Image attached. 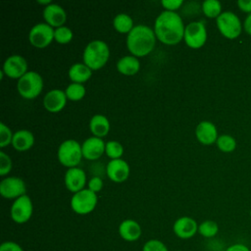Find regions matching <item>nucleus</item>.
Returning a JSON list of instances; mask_svg holds the SVG:
<instances>
[{
	"label": "nucleus",
	"instance_id": "1",
	"mask_svg": "<svg viewBox=\"0 0 251 251\" xmlns=\"http://www.w3.org/2000/svg\"><path fill=\"white\" fill-rule=\"evenodd\" d=\"M184 25L180 16L172 11H163L155 20L154 32L163 43L173 45L183 39Z\"/></svg>",
	"mask_w": 251,
	"mask_h": 251
},
{
	"label": "nucleus",
	"instance_id": "2",
	"mask_svg": "<svg viewBox=\"0 0 251 251\" xmlns=\"http://www.w3.org/2000/svg\"><path fill=\"white\" fill-rule=\"evenodd\" d=\"M155 43L156 34L154 30L145 25H134L126 36L127 49L135 57H143L149 54Z\"/></svg>",
	"mask_w": 251,
	"mask_h": 251
},
{
	"label": "nucleus",
	"instance_id": "3",
	"mask_svg": "<svg viewBox=\"0 0 251 251\" xmlns=\"http://www.w3.org/2000/svg\"><path fill=\"white\" fill-rule=\"evenodd\" d=\"M110 57V50L106 42L95 39L90 41L83 50V63L91 70L102 68Z\"/></svg>",
	"mask_w": 251,
	"mask_h": 251
},
{
	"label": "nucleus",
	"instance_id": "4",
	"mask_svg": "<svg viewBox=\"0 0 251 251\" xmlns=\"http://www.w3.org/2000/svg\"><path fill=\"white\" fill-rule=\"evenodd\" d=\"M18 91L25 99H33L39 95L43 88L41 75L33 71H28L18 80Z\"/></svg>",
	"mask_w": 251,
	"mask_h": 251
},
{
	"label": "nucleus",
	"instance_id": "5",
	"mask_svg": "<svg viewBox=\"0 0 251 251\" xmlns=\"http://www.w3.org/2000/svg\"><path fill=\"white\" fill-rule=\"evenodd\" d=\"M82 157L81 145L75 139L63 141L58 148V159L60 163L69 169L76 167Z\"/></svg>",
	"mask_w": 251,
	"mask_h": 251
},
{
	"label": "nucleus",
	"instance_id": "6",
	"mask_svg": "<svg viewBox=\"0 0 251 251\" xmlns=\"http://www.w3.org/2000/svg\"><path fill=\"white\" fill-rule=\"evenodd\" d=\"M216 22L220 32L228 39H234L241 33L242 24L239 18L230 11L223 12Z\"/></svg>",
	"mask_w": 251,
	"mask_h": 251
},
{
	"label": "nucleus",
	"instance_id": "7",
	"mask_svg": "<svg viewBox=\"0 0 251 251\" xmlns=\"http://www.w3.org/2000/svg\"><path fill=\"white\" fill-rule=\"evenodd\" d=\"M97 195L88 188L74 193L71 198V207L78 215H86L92 212L97 205Z\"/></svg>",
	"mask_w": 251,
	"mask_h": 251
},
{
	"label": "nucleus",
	"instance_id": "8",
	"mask_svg": "<svg viewBox=\"0 0 251 251\" xmlns=\"http://www.w3.org/2000/svg\"><path fill=\"white\" fill-rule=\"evenodd\" d=\"M183 39L193 49L202 47L207 40V30L203 22H191L184 28Z\"/></svg>",
	"mask_w": 251,
	"mask_h": 251
},
{
	"label": "nucleus",
	"instance_id": "9",
	"mask_svg": "<svg viewBox=\"0 0 251 251\" xmlns=\"http://www.w3.org/2000/svg\"><path fill=\"white\" fill-rule=\"evenodd\" d=\"M54 30L47 23L34 25L28 33V40L36 48H45L54 39Z\"/></svg>",
	"mask_w": 251,
	"mask_h": 251
},
{
	"label": "nucleus",
	"instance_id": "10",
	"mask_svg": "<svg viewBox=\"0 0 251 251\" xmlns=\"http://www.w3.org/2000/svg\"><path fill=\"white\" fill-rule=\"evenodd\" d=\"M33 206L31 199L27 195H23L15 199L11 207V218L17 224L26 223L32 215Z\"/></svg>",
	"mask_w": 251,
	"mask_h": 251
},
{
	"label": "nucleus",
	"instance_id": "11",
	"mask_svg": "<svg viewBox=\"0 0 251 251\" xmlns=\"http://www.w3.org/2000/svg\"><path fill=\"white\" fill-rule=\"evenodd\" d=\"M25 193L24 180L17 176H8L0 182V194L7 199H17Z\"/></svg>",
	"mask_w": 251,
	"mask_h": 251
},
{
	"label": "nucleus",
	"instance_id": "12",
	"mask_svg": "<svg viewBox=\"0 0 251 251\" xmlns=\"http://www.w3.org/2000/svg\"><path fill=\"white\" fill-rule=\"evenodd\" d=\"M2 71L11 78H21L27 73V63L21 55H11L5 60Z\"/></svg>",
	"mask_w": 251,
	"mask_h": 251
},
{
	"label": "nucleus",
	"instance_id": "13",
	"mask_svg": "<svg viewBox=\"0 0 251 251\" xmlns=\"http://www.w3.org/2000/svg\"><path fill=\"white\" fill-rule=\"evenodd\" d=\"M198 224L190 217L184 216L178 218L174 226L173 230L175 234L180 239H189L198 232Z\"/></svg>",
	"mask_w": 251,
	"mask_h": 251
},
{
	"label": "nucleus",
	"instance_id": "14",
	"mask_svg": "<svg viewBox=\"0 0 251 251\" xmlns=\"http://www.w3.org/2000/svg\"><path fill=\"white\" fill-rule=\"evenodd\" d=\"M106 173L111 180L115 182H123L129 176V166L121 158L114 159L107 164Z\"/></svg>",
	"mask_w": 251,
	"mask_h": 251
},
{
	"label": "nucleus",
	"instance_id": "15",
	"mask_svg": "<svg viewBox=\"0 0 251 251\" xmlns=\"http://www.w3.org/2000/svg\"><path fill=\"white\" fill-rule=\"evenodd\" d=\"M86 182V176L83 170L77 167L70 168L65 174V184L68 190L76 193L83 189Z\"/></svg>",
	"mask_w": 251,
	"mask_h": 251
},
{
	"label": "nucleus",
	"instance_id": "16",
	"mask_svg": "<svg viewBox=\"0 0 251 251\" xmlns=\"http://www.w3.org/2000/svg\"><path fill=\"white\" fill-rule=\"evenodd\" d=\"M106 144L102 138L91 136L85 139L81 145L82 156L87 160H96L105 152Z\"/></svg>",
	"mask_w": 251,
	"mask_h": 251
},
{
	"label": "nucleus",
	"instance_id": "17",
	"mask_svg": "<svg viewBox=\"0 0 251 251\" xmlns=\"http://www.w3.org/2000/svg\"><path fill=\"white\" fill-rule=\"evenodd\" d=\"M67 102V95L61 89H52L43 98L45 109L51 113H57L63 110Z\"/></svg>",
	"mask_w": 251,
	"mask_h": 251
},
{
	"label": "nucleus",
	"instance_id": "18",
	"mask_svg": "<svg viewBox=\"0 0 251 251\" xmlns=\"http://www.w3.org/2000/svg\"><path fill=\"white\" fill-rule=\"evenodd\" d=\"M43 18L49 25H51L52 27L55 26L57 28L65 24L67 20V15L63 7L58 4L51 3L44 8Z\"/></svg>",
	"mask_w": 251,
	"mask_h": 251
},
{
	"label": "nucleus",
	"instance_id": "19",
	"mask_svg": "<svg viewBox=\"0 0 251 251\" xmlns=\"http://www.w3.org/2000/svg\"><path fill=\"white\" fill-rule=\"evenodd\" d=\"M195 134L198 141L205 145L215 143L219 137L216 126L209 121L200 122L196 126Z\"/></svg>",
	"mask_w": 251,
	"mask_h": 251
},
{
	"label": "nucleus",
	"instance_id": "20",
	"mask_svg": "<svg viewBox=\"0 0 251 251\" xmlns=\"http://www.w3.org/2000/svg\"><path fill=\"white\" fill-rule=\"evenodd\" d=\"M142 229L140 225L131 219L123 221L119 226V234L125 240L128 242L136 241L140 238Z\"/></svg>",
	"mask_w": 251,
	"mask_h": 251
},
{
	"label": "nucleus",
	"instance_id": "21",
	"mask_svg": "<svg viewBox=\"0 0 251 251\" xmlns=\"http://www.w3.org/2000/svg\"><path fill=\"white\" fill-rule=\"evenodd\" d=\"M34 143V136L31 131L21 129L14 133L12 139L13 147L18 151H26Z\"/></svg>",
	"mask_w": 251,
	"mask_h": 251
},
{
	"label": "nucleus",
	"instance_id": "22",
	"mask_svg": "<svg viewBox=\"0 0 251 251\" xmlns=\"http://www.w3.org/2000/svg\"><path fill=\"white\" fill-rule=\"evenodd\" d=\"M118 71L126 75H135L140 69V63L137 57L133 55H126L122 57L117 63Z\"/></svg>",
	"mask_w": 251,
	"mask_h": 251
},
{
	"label": "nucleus",
	"instance_id": "23",
	"mask_svg": "<svg viewBox=\"0 0 251 251\" xmlns=\"http://www.w3.org/2000/svg\"><path fill=\"white\" fill-rule=\"evenodd\" d=\"M92 70L84 63H75L69 69V77L73 82L82 83L90 78Z\"/></svg>",
	"mask_w": 251,
	"mask_h": 251
},
{
	"label": "nucleus",
	"instance_id": "24",
	"mask_svg": "<svg viewBox=\"0 0 251 251\" xmlns=\"http://www.w3.org/2000/svg\"><path fill=\"white\" fill-rule=\"evenodd\" d=\"M89 128L94 136L103 137L107 135L110 130V122L104 115H94L89 122Z\"/></svg>",
	"mask_w": 251,
	"mask_h": 251
},
{
	"label": "nucleus",
	"instance_id": "25",
	"mask_svg": "<svg viewBox=\"0 0 251 251\" xmlns=\"http://www.w3.org/2000/svg\"><path fill=\"white\" fill-rule=\"evenodd\" d=\"M114 27L121 33H128L133 28V21L130 16L125 13L118 14L113 20Z\"/></svg>",
	"mask_w": 251,
	"mask_h": 251
},
{
	"label": "nucleus",
	"instance_id": "26",
	"mask_svg": "<svg viewBox=\"0 0 251 251\" xmlns=\"http://www.w3.org/2000/svg\"><path fill=\"white\" fill-rule=\"evenodd\" d=\"M202 11L208 18H218L222 14V5L218 0H206L202 3Z\"/></svg>",
	"mask_w": 251,
	"mask_h": 251
},
{
	"label": "nucleus",
	"instance_id": "27",
	"mask_svg": "<svg viewBox=\"0 0 251 251\" xmlns=\"http://www.w3.org/2000/svg\"><path fill=\"white\" fill-rule=\"evenodd\" d=\"M198 232L206 238H212L219 232V226L215 221L206 220L198 226Z\"/></svg>",
	"mask_w": 251,
	"mask_h": 251
},
{
	"label": "nucleus",
	"instance_id": "28",
	"mask_svg": "<svg viewBox=\"0 0 251 251\" xmlns=\"http://www.w3.org/2000/svg\"><path fill=\"white\" fill-rule=\"evenodd\" d=\"M65 93L67 95V98H69L70 100L77 101L83 98V96L85 95V87L82 85V83L73 82L67 86Z\"/></svg>",
	"mask_w": 251,
	"mask_h": 251
},
{
	"label": "nucleus",
	"instance_id": "29",
	"mask_svg": "<svg viewBox=\"0 0 251 251\" xmlns=\"http://www.w3.org/2000/svg\"><path fill=\"white\" fill-rule=\"evenodd\" d=\"M217 146L222 152L229 153L232 152L235 147H236V141L235 139L229 135V134H222L218 137L217 141Z\"/></svg>",
	"mask_w": 251,
	"mask_h": 251
},
{
	"label": "nucleus",
	"instance_id": "30",
	"mask_svg": "<svg viewBox=\"0 0 251 251\" xmlns=\"http://www.w3.org/2000/svg\"><path fill=\"white\" fill-rule=\"evenodd\" d=\"M105 152L107 156L110 157L112 160L120 159L124 153V148L120 142L116 140H110L106 143Z\"/></svg>",
	"mask_w": 251,
	"mask_h": 251
},
{
	"label": "nucleus",
	"instance_id": "31",
	"mask_svg": "<svg viewBox=\"0 0 251 251\" xmlns=\"http://www.w3.org/2000/svg\"><path fill=\"white\" fill-rule=\"evenodd\" d=\"M73 38V31L70 27L62 25L60 27L55 28L54 30V39L62 44H66L70 42Z\"/></svg>",
	"mask_w": 251,
	"mask_h": 251
},
{
	"label": "nucleus",
	"instance_id": "32",
	"mask_svg": "<svg viewBox=\"0 0 251 251\" xmlns=\"http://www.w3.org/2000/svg\"><path fill=\"white\" fill-rule=\"evenodd\" d=\"M142 251H169L166 244L159 239H149L142 247Z\"/></svg>",
	"mask_w": 251,
	"mask_h": 251
},
{
	"label": "nucleus",
	"instance_id": "33",
	"mask_svg": "<svg viewBox=\"0 0 251 251\" xmlns=\"http://www.w3.org/2000/svg\"><path fill=\"white\" fill-rule=\"evenodd\" d=\"M14 133L11 131V129L4 124H0V146L5 147L8 144L12 143Z\"/></svg>",
	"mask_w": 251,
	"mask_h": 251
},
{
	"label": "nucleus",
	"instance_id": "34",
	"mask_svg": "<svg viewBox=\"0 0 251 251\" xmlns=\"http://www.w3.org/2000/svg\"><path fill=\"white\" fill-rule=\"evenodd\" d=\"M12 169V161L9 155L4 153L3 151L0 152V176H3L7 175Z\"/></svg>",
	"mask_w": 251,
	"mask_h": 251
},
{
	"label": "nucleus",
	"instance_id": "35",
	"mask_svg": "<svg viewBox=\"0 0 251 251\" xmlns=\"http://www.w3.org/2000/svg\"><path fill=\"white\" fill-rule=\"evenodd\" d=\"M161 4L167 11L175 12L182 5V0H162Z\"/></svg>",
	"mask_w": 251,
	"mask_h": 251
},
{
	"label": "nucleus",
	"instance_id": "36",
	"mask_svg": "<svg viewBox=\"0 0 251 251\" xmlns=\"http://www.w3.org/2000/svg\"><path fill=\"white\" fill-rule=\"evenodd\" d=\"M103 187V181L99 176H93L88 181V189L93 192H98Z\"/></svg>",
	"mask_w": 251,
	"mask_h": 251
},
{
	"label": "nucleus",
	"instance_id": "37",
	"mask_svg": "<svg viewBox=\"0 0 251 251\" xmlns=\"http://www.w3.org/2000/svg\"><path fill=\"white\" fill-rule=\"evenodd\" d=\"M0 251H24L22 246L14 241H5L0 246Z\"/></svg>",
	"mask_w": 251,
	"mask_h": 251
},
{
	"label": "nucleus",
	"instance_id": "38",
	"mask_svg": "<svg viewBox=\"0 0 251 251\" xmlns=\"http://www.w3.org/2000/svg\"><path fill=\"white\" fill-rule=\"evenodd\" d=\"M225 251H251L249 247L243 243H234L226 248Z\"/></svg>",
	"mask_w": 251,
	"mask_h": 251
},
{
	"label": "nucleus",
	"instance_id": "39",
	"mask_svg": "<svg viewBox=\"0 0 251 251\" xmlns=\"http://www.w3.org/2000/svg\"><path fill=\"white\" fill-rule=\"evenodd\" d=\"M237 6L242 12L251 14V0H238Z\"/></svg>",
	"mask_w": 251,
	"mask_h": 251
},
{
	"label": "nucleus",
	"instance_id": "40",
	"mask_svg": "<svg viewBox=\"0 0 251 251\" xmlns=\"http://www.w3.org/2000/svg\"><path fill=\"white\" fill-rule=\"evenodd\" d=\"M243 27H244V30L249 35H251V14H248V16L246 17V19L243 23Z\"/></svg>",
	"mask_w": 251,
	"mask_h": 251
},
{
	"label": "nucleus",
	"instance_id": "41",
	"mask_svg": "<svg viewBox=\"0 0 251 251\" xmlns=\"http://www.w3.org/2000/svg\"><path fill=\"white\" fill-rule=\"evenodd\" d=\"M37 3L39 4H45L46 6H48L49 4H51L50 0H37Z\"/></svg>",
	"mask_w": 251,
	"mask_h": 251
},
{
	"label": "nucleus",
	"instance_id": "42",
	"mask_svg": "<svg viewBox=\"0 0 251 251\" xmlns=\"http://www.w3.org/2000/svg\"><path fill=\"white\" fill-rule=\"evenodd\" d=\"M250 218H251V209H250Z\"/></svg>",
	"mask_w": 251,
	"mask_h": 251
},
{
	"label": "nucleus",
	"instance_id": "43",
	"mask_svg": "<svg viewBox=\"0 0 251 251\" xmlns=\"http://www.w3.org/2000/svg\"><path fill=\"white\" fill-rule=\"evenodd\" d=\"M176 251H181V250H176Z\"/></svg>",
	"mask_w": 251,
	"mask_h": 251
}]
</instances>
